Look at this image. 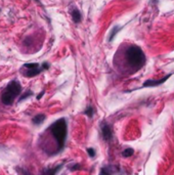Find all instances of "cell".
Wrapping results in <instances>:
<instances>
[{
    "instance_id": "cell-10",
    "label": "cell",
    "mask_w": 174,
    "mask_h": 175,
    "mask_svg": "<svg viewBox=\"0 0 174 175\" xmlns=\"http://www.w3.org/2000/svg\"><path fill=\"white\" fill-rule=\"evenodd\" d=\"M45 119H46V116L44 115V114H38V115H36L32 119V122H33L34 125L39 126V125H41L43 122H44Z\"/></svg>"
},
{
    "instance_id": "cell-18",
    "label": "cell",
    "mask_w": 174,
    "mask_h": 175,
    "mask_svg": "<svg viewBox=\"0 0 174 175\" xmlns=\"http://www.w3.org/2000/svg\"><path fill=\"white\" fill-rule=\"evenodd\" d=\"M44 93H45V90H42V91L40 92L37 96H36V98H37V100H40V99H41V97H42L43 95H44Z\"/></svg>"
},
{
    "instance_id": "cell-14",
    "label": "cell",
    "mask_w": 174,
    "mask_h": 175,
    "mask_svg": "<svg viewBox=\"0 0 174 175\" xmlns=\"http://www.w3.org/2000/svg\"><path fill=\"white\" fill-rule=\"evenodd\" d=\"M134 154V150L133 149H126V150H124L122 152V156L123 157H125V158H129V157H131L132 155Z\"/></svg>"
},
{
    "instance_id": "cell-4",
    "label": "cell",
    "mask_w": 174,
    "mask_h": 175,
    "mask_svg": "<svg viewBox=\"0 0 174 175\" xmlns=\"http://www.w3.org/2000/svg\"><path fill=\"white\" fill-rule=\"evenodd\" d=\"M49 68L50 65L47 62L42 63L41 65L38 63H26L23 65L21 72L27 78H33V77H36L44 71H47Z\"/></svg>"
},
{
    "instance_id": "cell-11",
    "label": "cell",
    "mask_w": 174,
    "mask_h": 175,
    "mask_svg": "<svg viewBox=\"0 0 174 175\" xmlns=\"http://www.w3.org/2000/svg\"><path fill=\"white\" fill-rule=\"evenodd\" d=\"M121 29H122L121 26H118V25L114 26L113 29L111 30V32H110V35H109V37H108V41H109V42H112L113 40H114V38H115V36L118 34V32H119Z\"/></svg>"
},
{
    "instance_id": "cell-8",
    "label": "cell",
    "mask_w": 174,
    "mask_h": 175,
    "mask_svg": "<svg viewBox=\"0 0 174 175\" xmlns=\"http://www.w3.org/2000/svg\"><path fill=\"white\" fill-rule=\"evenodd\" d=\"M172 74H169V75H166L164 78L162 79H159V80H148V81H146L145 83L142 84V87H154V86H159L163 84L164 82L166 81L167 79L169 78L170 76H171Z\"/></svg>"
},
{
    "instance_id": "cell-16",
    "label": "cell",
    "mask_w": 174,
    "mask_h": 175,
    "mask_svg": "<svg viewBox=\"0 0 174 175\" xmlns=\"http://www.w3.org/2000/svg\"><path fill=\"white\" fill-rule=\"evenodd\" d=\"M69 169L71 170V171L80 170V169H81V165L78 164V163H76V164H74V165H72V166H69Z\"/></svg>"
},
{
    "instance_id": "cell-7",
    "label": "cell",
    "mask_w": 174,
    "mask_h": 175,
    "mask_svg": "<svg viewBox=\"0 0 174 175\" xmlns=\"http://www.w3.org/2000/svg\"><path fill=\"white\" fill-rule=\"evenodd\" d=\"M63 165H65V163L56 165V166L53 167V168H50V167L43 168L41 173H40V175H56V174H58V172H59V171L62 170Z\"/></svg>"
},
{
    "instance_id": "cell-6",
    "label": "cell",
    "mask_w": 174,
    "mask_h": 175,
    "mask_svg": "<svg viewBox=\"0 0 174 175\" xmlns=\"http://www.w3.org/2000/svg\"><path fill=\"white\" fill-rule=\"evenodd\" d=\"M119 172V168L113 165H107L100 168L99 175H115Z\"/></svg>"
},
{
    "instance_id": "cell-17",
    "label": "cell",
    "mask_w": 174,
    "mask_h": 175,
    "mask_svg": "<svg viewBox=\"0 0 174 175\" xmlns=\"http://www.w3.org/2000/svg\"><path fill=\"white\" fill-rule=\"evenodd\" d=\"M16 170L20 171V172H22L24 175H30L28 171H27L26 169H23V168H16Z\"/></svg>"
},
{
    "instance_id": "cell-2",
    "label": "cell",
    "mask_w": 174,
    "mask_h": 175,
    "mask_svg": "<svg viewBox=\"0 0 174 175\" xmlns=\"http://www.w3.org/2000/svg\"><path fill=\"white\" fill-rule=\"evenodd\" d=\"M47 131H49L56 142L55 155L61 153L65 149L67 133H68V123H67L66 118H59L54 121L47 128Z\"/></svg>"
},
{
    "instance_id": "cell-3",
    "label": "cell",
    "mask_w": 174,
    "mask_h": 175,
    "mask_svg": "<svg viewBox=\"0 0 174 175\" xmlns=\"http://www.w3.org/2000/svg\"><path fill=\"white\" fill-rule=\"evenodd\" d=\"M22 85L19 80H11L3 90L1 94V103L4 106H11L16 97H19L22 93Z\"/></svg>"
},
{
    "instance_id": "cell-5",
    "label": "cell",
    "mask_w": 174,
    "mask_h": 175,
    "mask_svg": "<svg viewBox=\"0 0 174 175\" xmlns=\"http://www.w3.org/2000/svg\"><path fill=\"white\" fill-rule=\"evenodd\" d=\"M100 133H102V139L105 141H111L113 138V130H112V127L111 125L106 122V121H102L100 123Z\"/></svg>"
},
{
    "instance_id": "cell-13",
    "label": "cell",
    "mask_w": 174,
    "mask_h": 175,
    "mask_svg": "<svg viewBox=\"0 0 174 175\" xmlns=\"http://www.w3.org/2000/svg\"><path fill=\"white\" fill-rule=\"evenodd\" d=\"M33 95H34V93H33L32 90L28 89L25 93H21V95H20L19 99H18V102H19V103H21V102H23V100H25V99H27V98H29V97H31V96H33Z\"/></svg>"
},
{
    "instance_id": "cell-9",
    "label": "cell",
    "mask_w": 174,
    "mask_h": 175,
    "mask_svg": "<svg viewBox=\"0 0 174 175\" xmlns=\"http://www.w3.org/2000/svg\"><path fill=\"white\" fill-rule=\"evenodd\" d=\"M70 13H71L72 20H73V22H74L75 24L81 23V21H82V15H81V12H80V11H79L78 8L73 7L71 9V11H70Z\"/></svg>"
},
{
    "instance_id": "cell-12",
    "label": "cell",
    "mask_w": 174,
    "mask_h": 175,
    "mask_svg": "<svg viewBox=\"0 0 174 175\" xmlns=\"http://www.w3.org/2000/svg\"><path fill=\"white\" fill-rule=\"evenodd\" d=\"M94 113H95V109H94V107L91 105L87 106V107L84 110V112H83V114L88 118H92L93 115H94Z\"/></svg>"
},
{
    "instance_id": "cell-19",
    "label": "cell",
    "mask_w": 174,
    "mask_h": 175,
    "mask_svg": "<svg viewBox=\"0 0 174 175\" xmlns=\"http://www.w3.org/2000/svg\"><path fill=\"white\" fill-rule=\"evenodd\" d=\"M35 2H37V3H39V4H41V2H40V0H34Z\"/></svg>"
},
{
    "instance_id": "cell-15",
    "label": "cell",
    "mask_w": 174,
    "mask_h": 175,
    "mask_svg": "<svg viewBox=\"0 0 174 175\" xmlns=\"http://www.w3.org/2000/svg\"><path fill=\"white\" fill-rule=\"evenodd\" d=\"M87 152V155H88L89 158H91V159H93V158H95L96 156V152L94 149H92V147H88V149L86 150Z\"/></svg>"
},
{
    "instance_id": "cell-1",
    "label": "cell",
    "mask_w": 174,
    "mask_h": 175,
    "mask_svg": "<svg viewBox=\"0 0 174 175\" xmlns=\"http://www.w3.org/2000/svg\"><path fill=\"white\" fill-rule=\"evenodd\" d=\"M117 53H120L125 71L129 74L136 73L146 65V55L143 50L137 45L128 44L124 48H120Z\"/></svg>"
}]
</instances>
